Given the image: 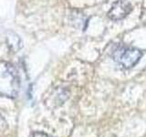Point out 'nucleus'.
Instances as JSON below:
<instances>
[{"mask_svg": "<svg viewBox=\"0 0 146 137\" xmlns=\"http://www.w3.org/2000/svg\"><path fill=\"white\" fill-rule=\"evenodd\" d=\"M20 90L18 73L12 64L0 61V96L16 98Z\"/></svg>", "mask_w": 146, "mask_h": 137, "instance_id": "1", "label": "nucleus"}, {"mask_svg": "<svg viewBox=\"0 0 146 137\" xmlns=\"http://www.w3.org/2000/svg\"><path fill=\"white\" fill-rule=\"evenodd\" d=\"M143 53L140 49L124 46H118L112 51V58L114 61L121 64L126 68L135 66L140 61Z\"/></svg>", "mask_w": 146, "mask_h": 137, "instance_id": "2", "label": "nucleus"}, {"mask_svg": "<svg viewBox=\"0 0 146 137\" xmlns=\"http://www.w3.org/2000/svg\"><path fill=\"white\" fill-rule=\"evenodd\" d=\"M132 7L126 0H118L114 3L108 13V17L112 20H121L131 13Z\"/></svg>", "mask_w": 146, "mask_h": 137, "instance_id": "3", "label": "nucleus"}, {"mask_svg": "<svg viewBox=\"0 0 146 137\" xmlns=\"http://www.w3.org/2000/svg\"><path fill=\"white\" fill-rule=\"evenodd\" d=\"M7 43L8 47L10 48L11 50L14 52L18 51L22 47V42L20 38L17 34L13 33V32H9L7 36Z\"/></svg>", "mask_w": 146, "mask_h": 137, "instance_id": "4", "label": "nucleus"}, {"mask_svg": "<svg viewBox=\"0 0 146 137\" xmlns=\"http://www.w3.org/2000/svg\"><path fill=\"white\" fill-rule=\"evenodd\" d=\"M32 137H49L47 134H45L43 132H34Z\"/></svg>", "mask_w": 146, "mask_h": 137, "instance_id": "5", "label": "nucleus"}, {"mask_svg": "<svg viewBox=\"0 0 146 137\" xmlns=\"http://www.w3.org/2000/svg\"><path fill=\"white\" fill-rule=\"evenodd\" d=\"M5 128H6V122H5L3 117L0 115V131L5 129Z\"/></svg>", "mask_w": 146, "mask_h": 137, "instance_id": "6", "label": "nucleus"}]
</instances>
